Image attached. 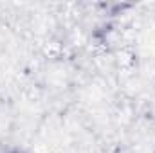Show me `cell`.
I'll return each mask as SVG.
<instances>
[{
  "label": "cell",
  "instance_id": "obj_1",
  "mask_svg": "<svg viewBox=\"0 0 155 153\" xmlns=\"http://www.w3.org/2000/svg\"><path fill=\"white\" fill-rule=\"evenodd\" d=\"M9 153H27V151H18V150H16V151H9Z\"/></svg>",
  "mask_w": 155,
  "mask_h": 153
}]
</instances>
